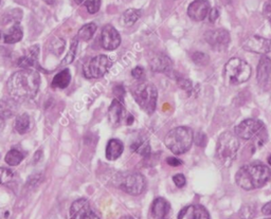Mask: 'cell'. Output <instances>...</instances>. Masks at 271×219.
<instances>
[{
	"instance_id": "1",
	"label": "cell",
	"mask_w": 271,
	"mask_h": 219,
	"mask_svg": "<svg viewBox=\"0 0 271 219\" xmlns=\"http://www.w3.org/2000/svg\"><path fill=\"white\" fill-rule=\"evenodd\" d=\"M40 76L38 72L27 68L21 69L9 79L8 81V92L11 99L17 103L29 101L33 99L39 88Z\"/></svg>"
},
{
	"instance_id": "2",
	"label": "cell",
	"mask_w": 271,
	"mask_h": 219,
	"mask_svg": "<svg viewBox=\"0 0 271 219\" xmlns=\"http://www.w3.org/2000/svg\"><path fill=\"white\" fill-rule=\"evenodd\" d=\"M271 178L270 168L262 162H253L241 166L235 176L236 184L245 191H253L266 185Z\"/></svg>"
},
{
	"instance_id": "3",
	"label": "cell",
	"mask_w": 271,
	"mask_h": 219,
	"mask_svg": "<svg viewBox=\"0 0 271 219\" xmlns=\"http://www.w3.org/2000/svg\"><path fill=\"white\" fill-rule=\"evenodd\" d=\"M239 138L235 135L234 131H225L223 133L216 144V155L224 166H231L237 158L239 151Z\"/></svg>"
},
{
	"instance_id": "4",
	"label": "cell",
	"mask_w": 271,
	"mask_h": 219,
	"mask_svg": "<svg viewBox=\"0 0 271 219\" xmlns=\"http://www.w3.org/2000/svg\"><path fill=\"white\" fill-rule=\"evenodd\" d=\"M194 135L191 128L179 126L169 130L164 138L166 148L175 155H182L190 151L193 144Z\"/></svg>"
},
{
	"instance_id": "5",
	"label": "cell",
	"mask_w": 271,
	"mask_h": 219,
	"mask_svg": "<svg viewBox=\"0 0 271 219\" xmlns=\"http://www.w3.org/2000/svg\"><path fill=\"white\" fill-rule=\"evenodd\" d=\"M235 135L242 140H252L256 148H262L267 140V131L262 121L247 119L240 122L234 129Z\"/></svg>"
},
{
	"instance_id": "6",
	"label": "cell",
	"mask_w": 271,
	"mask_h": 219,
	"mask_svg": "<svg viewBox=\"0 0 271 219\" xmlns=\"http://www.w3.org/2000/svg\"><path fill=\"white\" fill-rule=\"evenodd\" d=\"M132 93L138 105L147 114L154 113L158 100L156 87L147 82H139L132 87Z\"/></svg>"
},
{
	"instance_id": "7",
	"label": "cell",
	"mask_w": 271,
	"mask_h": 219,
	"mask_svg": "<svg viewBox=\"0 0 271 219\" xmlns=\"http://www.w3.org/2000/svg\"><path fill=\"white\" fill-rule=\"evenodd\" d=\"M224 77L231 85H239L247 82L251 77L250 65L241 58L234 57L228 62L224 69Z\"/></svg>"
},
{
	"instance_id": "8",
	"label": "cell",
	"mask_w": 271,
	"mask_h": 219,
	"mask_svg": "<svg viewBox=\"0 0 271 219\" xmlns=\"http://www.w3.org/2000/svg\"><path fill=\"white\" fill-rule=\"evenodd\" d=\"M112 63L106 55L94 56L83 67V73L86 79H100L104 77L110 69Z\"/></svg>"
},
{
	"instance_id": "9",
	"label": "cell",
	"mask_w": 271,
	"mask_h": 219,
	"mask_svg": "<svg viewBox=\"0 0 271 219\" xmlns=\"http://www.w3.org/2000/svg\"><path fill=\"white\" fill-rule=\"evenodd\" d=\"M146 179L139 173H134L124 176L119 183V187L123 192L133 195L139 196L145 191L146 188Z\"/></svg>"
},
{
	"instance_id": "10",
	"label": "cell",
	"mask_w": 271,
	"mask_h": 219,
	"mask_svg": "<svg viewBox=\"0 0 271 219\" xmlns=\"http://www.w3.org/2000/svg\"><path fill=\"white\" fill-rule=\"evenodd\" d=\"M70 219H100V217L93 211L90 202L87 199L81 198L71 206Z\"/></svg>"
},
{
	"instance_id": "11",
	"label": "cell",
	"mask_w": 271,
	"mask_h": 219,
	"mask_svg": "<svg viewBox=\"0 0 271 219\" xmlns=\"http://www.w3.org/2000/svg\"><path fill=\"white\" fill-rule=\"evenodd\" d=\"M256 80L264 91H269L271 89V60L263 55L258 65V71H256Z\"/></svg>"
},
{
	"instance_id": "12",
	"label": "cell",
	"mask_w": 271,
	"mask_h": 219,
	"mask_svg": "<svg viewBox=\"0 0 271 219\" xmlns=\"http://www.w3.org/2000/svg\"><path fill=\"white\" fill-rule=\"evenodd\" d=\"M206 41L215 50L226 49L230 42V34L226 29H215L205 34Z\"/></svg>"
},
{
	"instance_id": "13",
	"label": "cell",
	"mask_w": 271,
	"mask_h": 219,
	"mask_svg": "<svg viewBox=\"0 0 271 219\" xmlns=\"http://www.w3.org/2000/svg\"><path fill=\"white\" fill-rule=\"evenodd\" d=\"M120 43L121 36L115 29V27H112L111 25H106L102 29L101 46L107 51H112L116 50L120 46Z\"/></svg>"
},
{
	"instance_id": "14",
	"label": "cell",
	"mask_w": 271,
	"mask_h": 219,
	"mask_svg": "<svg viewBox=\"0 0 271 219\" xmlns=\"http://www.w3.org/2000/svg\"><path fill=\"white\" fill-rule=\"evenodd\" d=\"M242 48L253 53L266 54L271 52V39L261 36H252L244 42Z\"/></svg>"
},
{
	"instance_id": "15",
	"label": "cell",
	"mask_w": 271,
	"mask_h": 219,
	"mask_svg": "<svg viewBox=\"0 0 271 219\" xmlns=\"http://www.w3.org/2000/svg\"><path fill=\"white\" fill-rule=\"evenodd\" d=\"M211 10L208 0H194L188 8V15L194 21L205 20Z\"/></svg>"
},
{
	"instance_id": "16",
	"label": "cell",
	"mask_w": 271,
	"mask_h": 219,
	"mask_svg": "<svg viewBox=\"0 0 271 219\" xmlns=\"http://www.w3.org/2000/svg\"><path fill=\"white\" fill-rule=\"evenodd\" d=\"M150 67L154 72L165 73L172 71L173 62L170 58L163 53H155L150 57Z\"/></svg>"
},
{
	"instance_id": "17",
	"label": "cell",
	"mask_w": 271,
	"mask_h": 219,
	"mask_svg": "<svg viewBox=\"0 0 271 219\" xmlns=\"http://www.w3.org/2000/svg\"><path fill=\"white\" fill-rule=\"evenodd\" d=\"M128 114L125 112V109L120 100H113L108 109V120L112 126H119L122 121L127 120Z\"/></svg>"
},
{
	"instance_id": "18",
	"label": "cell",
	"mask_w": 271,
	"mask_h": 219,
	"mask_svg": "<svg viewBox=\"0 0 271 219\" xmlns=\"http://www.w3.org/2000/svg\"><path fill=\"white\" fill-rule=\"evenodd\" d=\"M178 219H210V216L207 209L201 204H191L180 211Z\"/></svg>"
},
{
	"instance_id": "19",
	"label": "cell",
	"mask_w": 271,
	"mask_h": 219,
	"mask_svg": "<svg viewBox=\"0 0 271 219\" xmlns=\"http://www.w3.org/2000/svg\"><path fill=\"white\" fill-rule=\"evenodd\" d=\"M170 206L167 200L164 198L158 197L156 198L153 203H152V208H151V213L154 219H164L167 214L169 213Z\"/></svg>"
},
{
	"instance_id": "20",
	"label": "cell",
	"mask_w": 271,
	"mask_h": 219,
	"mask_svg": "<svg viewBox=\"0 0 271 219\" xmlns=\"http://www.w3.org/2000/svg\"><path fill=\"white\" fill-rule=\"evenodd\" d=\"M124 145L123 143L118 139H111L108 141L106 146V158L109 161H115L120 156L123 154Z\"/></svg>"
},
{
	"instance_id": "21",
	"label": "cell",
	"mask_w": 271,
	"mask_h": 219,
	"mask_svg": "<svg viewBox=\"0 0 271 219\" xmlns=\"http://www.w3.org/2000/svg\"><path fill=\"white\" fill-rule=\"evenodd\" d=\"M38 54H39V47L38 46H32L30 49H28L26 55L20 58L19 62H18L19 63L18 66L22 67L23 69L32 67L37 62Z\"/></svg>"
},
{
	"instance_id": "22",
	"label": "cell",
	"mask_w": 271,
	"mask_h": 219,
	"mask_svg": "<svg viewBox=\"0 0 271 219\" xmlns=\"http://www.w3.org/2000/svg\"><path fill=\"white\" fill-rule=\"evenodd\" d=\"M71 81V75L68 69H65L58 73L51 83V87L53 89H65L69 86Z\"/></svg>"
},
{
	"instance_id": "23",
	"label": "cell",
	"mask_w": 271,
	"mask_h": 219,
	"mask_svg": "<svg viewBox=\"0 0 271 219\" xmlns=\"http://www.w3.org/2000/svg\"><path fill=\"white\" fill-rule=\"evenodd\" d=\"M141 17V12L137 9H128L126 10L120 18V22L122 26L130 28L133 27L138 19Z\"/></svg>"
},
{
	"instance_id": "24",
	"label": "cell",
	"mask_w": 271,
	"mask_h": 219,
	"mask_svg": "<svg viewBox=\"0 0 271 219\" xmlns=\"http://www.w3.org/2000/svg\"><path fill=\"white\" fill-rule=\"evenodd\" d=\"M131 150L140 156L147 157L151 154L150 142L146 138H139L131 145Z\"/></svg>"
},
{
	"instance_id": "25",
	"label": "cell",
	"mask_w": 271,
	"mask_h": 219,
	"mask_svg": "<svg viewBox=\"0 0 271 219\" xmlns=\"http://www.w3.org/2000/svg\"><path fill=\"white\" fill-rule=\"evenodd\" d=\"M22 35H23V33H22L20 26L16 23V25L12 26L9 29V31L6 33L5 42L6 43H16V42L21 40Z\"/></svg>"
},
{
	"instance_id": "26",
	"label": "cell",
	"mask_w": 271,
	"mask_h": 219,
	"mask_svg": "<svg viewBox=\"0 0 271 219\" xmlns=\"http://www.w3.org/2000/svg\"><path fill=\"white\" fill-rule=\"evenodd\" d=\"M96 32V25L93 22L83 26L78 33V39L82 41H88L92 38L94 33Z\"/></svg>"
},
{
	"instance_id": "27",
	"label": "cell",
	"mask_w": 271,
	"mask_h": 219,
	"mask_svg": "<svg viewBox=\"0 0 271 219\" xmlns=\"http://www.w3.org/2000/svg\"><path fill=\"white\" fill-rule=\"evenodd\" d=\"M30 128V118L27 113L20 114L14 123V129H15L18 134L23 135L26 134Z\"/></svg>"
},
{
	"instance_id": "28",
	"label": "cell",
	"mask_w": 271,
	"mask_h": 219,
	"mask_svg": "<svg viewBox=\"0 0 271 219\" xmlns=\"http://www.w3.org/2000/svg\"><path fill=\"white\" fill-rule=\"evenodd\" d=\"M22 160H23V156L17 150H11L6 156V162L11 166L19 165Z\"/></svg>"
},
{
	"instance_id": "29",
	"label": "cell",
	"mask_w": 271,
	"mask_h": 219,
	"mask_svg": "<svg viewBox=\"0 0 271 219\" xmlns=\"http://www.w3.org/2000/svg\"><path fill=\"white\" fill-rule=\"evenodd\" d=\"M75 2L80 6H84L90 14H95L101 8V0H75Z\"/></svg>"
},
{
	"instance_id": "30",
	"label": "cell",
	"mask_w": 271,
	"mask_h": 219,
	"mask_svg": "<svg viewBox=\"0 0 271 219\" xmlns=\"http://www.w3.org/2000/svg\"><path fill=\"white\" fill-rule=\"evenodd\" d=\"M238 214L241 219H253L255 217L256 211L255 208L251 206V204H245L244 207L240 208Z\"/></svg>"
},
{
	"instance_id": "31",
	"label": "cell",
	"mask_w": 271,
	"mask_h": 219,
	"mask_svg": "<svg viewBox=\"0 0 271 219\" xmlns=\"http://www.w3.org/2000/svg\"><path fill=\"white\" fill-rule=\"evenodd\" d=\"M192 60L196 65L205 66L209 63V56L204 52H194L192 54Z\"/></svg>"
},
{
	"instance_id": "32",
	"label": "cell",
	"mask_w": 271,
	"mask_h": 219,
	"mask_svg": "<svg viewBox=\"0 0 271 219\" xmlns=\"http://www.w3.org/2000/svg\"><path fill=\"white\" fill-rule=\"evenodd\" d=\"M13 177H14V173L11 169L5 167L0 168V185L9 183L10 181H12Z\"/></svg>"
},
{
	"instance_id": "33",
	"label": "cell",
	"mask_w": 271,
	"mask_h": 219,
	"mask_svg": "<svg viewBox=\"0 0 271 219\" xmlns=\"http://www.w3.org/2000/svg\"><path fill=\"white\" fill-rule=\"evenodd\" d=\"M77 47H78V39L72 41V45H71L69 53L65 57V60L63 61V65H68L70 63H72V61L75 60V57H76V54H77Z\"/></svg>"
},
{
	"instance_id": "34",
	"label": "cell",
	"mask_w": 271,
	"mask_h": 219,
	"mask_svg": "<svg viewBox=\"0 0 271 219\" xmlns=\"http://www.w3.org/2000/svg\"><path fill=\"white\" fill-rule=\"evenodd\" d=\"M177 84L180 87L182 90H184L187 93H190L192 90V83L188 80V79H184V78H179L177 80Z\"/></svg>"
},
{
	"instance_id": "35",
	"label": "cell",
	"mask_w": 271,
	"mask_h": 219,
	"mask_svg": "<svg viewBox=\"0 0 271 219\" xmlns=\"http://www.w3.org/2000/svg\"><path fill=\"white\" fill-rule=\"evenodd\" d=\"M173 181L175 183V185L179 188L183 187L185 185V183H187V179H185V177L183 176L182 174H177L175 175V176L173 177Z\"/></svg>"
},
{
	"instance_id": "36",
	"label": "cell",
	"mask_w": 271,
	"mask_h": 219,
	"mask_svg": "<svg viewBox=\"0 0 271 219\" xmlns=\"http://www.w3.org/2000/svg\"><path fill=\"white\" fill-rule=\"evenodd\" d=\"M209 20L210 22H215L217 20V18L219 17V11L216 9V8H214V9H211L210 12H209Z\"/></svg>"
},
{
	"instance_id": "37",
	"label": "cell",
	"mask_w": 271,
	"mask_h": 219,
	"mask_svg": "<svg viewBox=\"0 0 271 219\" xmlns=\"http://www.w3.org/2000/svg\"><path fill=\"white\" fill-rule=\"evenodd\" d=\"M132 75L136 80H142V78L144 77V70L142 67H136L133 71H132Z\"/></svg>"
},
{
	"instance_id": "38",
	"label": "cell",
	"mask_w": 271,
	"mask_h": 219,
	"mask_svg": "<svg viewBox=\"0 0 271 219\" xmlns=\"http://www.w3.org/2000/svg\"><path fill=\"white\" fill-rule=\"evenodd\" d=\"M166 163L169 165V166H174V167H177V166H180L182 164V161L180 159L176 158V157H169L166 159Z\"/></svg>"
},
{
	"instance_id": "39",
	"label": "cell",
	"mask_w": 271,
	"mask_h": 219,
	"mask_svg": "<svg viewBox=\"0 0 271 219\" xmlns=\"http://www.w3.org/2000/svg\"><path fill=\"white\" fill-rule=\"evenodd\" d=\"M264 14H265V16L268 18V20L271 22V0H269V2L265 4Z\"/></svg>"
},
{
	"instance_id": "40",
	"label": "cell",
	"mask_w": 271,
	"mask_h": 219,
	"mask_svg": "<svg viewBox=\"0 0 271 219\" xmlns=\"http://www.w3.org/2000/svg\"><path fill=\"white\" fill-rule=\"evenodd\" d=\"M262 213L264 215H271V201L266 203L265 206L262 208Z\"/></svg>"
},
{
	"instance_id": "41",
	"label": "cell",
	"mask_w": 271,
	"mask_h": 219,
	"mask_svg": "<svg viewBox=\"0 0 271 219\" xmlns=\"http://www.w3.org/2000/svg\"><path fill=\"white\" fill-rule=\"evenodd\" d=\"M120 219H138V218L135 216H132V215H125V216L121 217Z\"/></svg>"
},
{
	"instance_id": "42",
	"label": "cell",
	"mask_w": 271,
	"mask_h": 219,
	"mask_svg": "<svg viewBox=\"0 0 271 219\" xmlns=\"http://www.w3.org/2000/svg\"><path fill=\"white\" fill-rule=\"evenodd\" d=\"M220 2H221L224 5H230V4H232L233 0H220Z\"/></svg>"
},
{
	"instance_id": "43",
	"label": "cell",
	"mask_w": 271,
	"mask_h": 219,
	"mask_svg": "<svg viewBox=\"0 0 271 219\" xmlns=\"http://www.w3.org/2000/svg\"><path fill=\"white\" fill-rule=\"evenodd\" d=\"M40 153H41V151L39 150V151H38V152L35 154V160H34L35 162H37V161H38V159L40 158V156H39V154H40Z\"/></svg>"
},
{
	"instance_id": "44",
	"label": "cell",
	"mask_w": 271,
	"mask_h": 219,
	"mask_svg": "<svg viewBox=\"0 0 271 219\" xmlns=\"http://www.w3.org/2000/svg\"><path fill=\"white\" fill-rule=\"evenodd\" d=\"M45 2H46L48 5H53V4H54V0H45Z\"/></svg>"
},
{
	"instance_id": "45",
	"label": "cell",
	"mask_w": 271,
	"mask_h": 219,
	"mask_svg": "<svg viewBox=\"0 0 271 219\" xmlns=\"http://www.w3.org/2000/svg\"><path fill=\"white\" fill-rule=\"evenodd\" d=\"M268 163L271 165V156L268 158Z\"/></svg>"
},
{
	"instance_id": "46",
	"label": "cell",
	"mask_w": 271,
	"mask_h": 219,
	"mask_svg": "<svg viewBox=\"0 0 271 219\" xmlns=\"http://www.w3.org/2000/svg\"><path fill=\"white\" fill-rule=\"evenodd\" d=\"M0 38H2V33H0Z\"/></svg>"
},
{
	"instance_id": "47",
	"label": "cell",
	"mask_w": 271,
	"mask_h": 219,
	"mask_svg": "<svg viewBox=\"0 0 271 219\" xmlns=\"http://www.w3.org/2000/svg\"><path fill=\"white\" fill-rule=\"evenodd\" d=\"M164 219H166V218H164Z\"/></svg>"
},
{
	"instance_id": "48",
	"label": "cell",
	"mask_w": 271,
	"mask_h": 219,
	"mask_svg": "<svg viewBox=\"0 0 271 219\" xmlns=\"http://www.w3.org/2000/svg\"><path fill=\"white\" fill-rule=\"evenodd\" d=\"M270 219H271V218H270Z\"/></svg>"
}]
</instances>
